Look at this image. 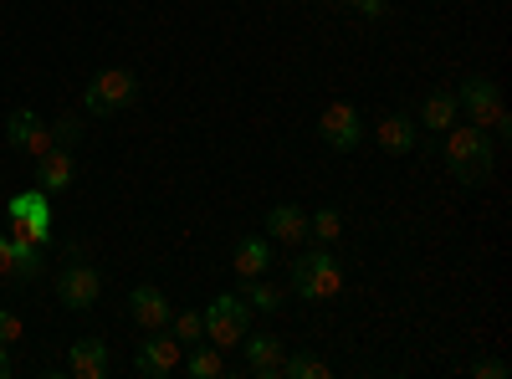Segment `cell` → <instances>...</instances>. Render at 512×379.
Returning a JSON list of instances; mask_svg holds the SVG:
<instances>
[{
  "instance_id": "obj_18",
  "label": "cell",
  "mask_w": 512,
  "mask_h": 379,
  "mask_svg": "<svg viewBox=\"0 0 512 379\" xmlns=\"http://www.w3.org/2000/svg\"><path fill=\"white\" fill-rule=\"evenodd\" d=\"M236 277L246 282V277H262L267 267H272V241L267 236H246V241H236Z\"/></svg>"
},
{
  "instance_id": "obj_25",
  "label": "cell",
  "mask_w": 512,
  "mask_h": 379,
  "mask_svg": "<svg viewBox=\"0 0 512 379\" xmlns=\"http://www.w3.org/2000/svg\"><path fill=\"white\" fill-rule=\"evenodd\" d=\"M21 339H26V323H21L11 308H0V344L11 349V344H21Z\"/></svg>"
},
{
  "instance_id": "obj_9",
  "label": "cell",
  "mask_w": 512,
  "mask_h": 379,
  "mask_svg": "<svg viewBox=\"0 0 512 379\" xmlns=\"http://www.w3.org/2000/svg\"><path fill=\"white\" fill-rule=\"evenodd\" d=\"M57 298H62V308H72V313H88V308L103 298V272L88 267V262H67L62 277H57Z\"/></svg>"
},
{
  "instance_id": "obj_17",
  "label": "cell",
  "mask_w": 512,
  "mask_h": 379,
  "mask_svg": "<svg viewBox=\"0 0 512 379\" xmlns=\"http://www.w3.org/2000/svg\"><path fill=\"white\" fill-rule=\"evenodd\" d=\"M6 236H11V282H36L41 277V251L47 246H36L21 231H6Z\"/></svg>"
},
{
  "instance_id": "obj_26",
  "label": "cell",
  "mask_w": 512,
  "mask_h": 379,
  "mask_svg": "<svg viewBox=\"0 0 512 379\" xmlns=\"http://www.w3.org/2000/svg\"><path fill=\"white\" fill-rule=\"evenodd\" d=\"M52 139L72 149V144L82 139V118H72V113H67V118H57V129H52Z\"/></svg>"
},
{
  "instance_id": "obj_13",
  "label": "cell",
  "mask_w": 512,
  "mask_h": 379,
  "mask_svg": "<svg viewBox=\"0 0 512 379\" xmlns=\"http://www.w3.org/2000/svg\"><path fill=\"white\" fill-rule=\"evenodd\" d=\"M169 313H175V308H169V298H164V292L159 287H134V292H128V318H134L144 333H154V328H169Z\"/></svg>"
},
{
  "instance_id": "obj_2",
  "label": "cell",
  "mask_w": 512,
  "mask_h": 379,
  "mask_svg": "<svg viewBox=\"0 0 512 379\" xmlns=\"http://www.w3.org/2000/svg\"><path fill=\"white\" fill-rule=\"evenodd\" d=\"M287 277H292V292L303 303H333L344 292V267H338L333 251H303V257L287 262Z\"/></svg>"
},
{
  "instance_id": "obj_1",
  "label": "cell",
  "mask_w": 512,
  "mask_h": 379,
  "mask_svg": "<svg viewBox=\"0 0 512 379\" xmlns=\"http://www.w3.org/2000/svg\"><path fill=\"white\" fill-rule=\"evenodd\" d=\"M446 170L461 185H482L492 175V134L477 123H451L446 129Z\"/></svg>"
},
{
  "instance_id": "obj_8",
  "label": "cell",
  "mask_w": 512,
  "mask_h": 379,
  "mask_svg": "<svg viewBox=\"0 0 512 379\" xmlns=\"http://www.w3.org/2000/svg\"><path fill=\"white\" fill-rule=\"evenodd\" d=\"M318 134H323V144L328 149H338V154H349V149H359V139H364V118H359V108L354 103H328L323 113H318Z\"/></svg>"
},
{
  "instance_id": "obj_5",
  "label": "cell",
  "mask_w": 512,
  "mask_h": 379,
  "mask_svg": "<svg viewBox=\"0 0 512 379\" xmlns=\"http://www.w3.org/2000/svg\"><path fill=\"white\" fill-rule=\"evenodd\" d=\"M246 328H251V308H246L241 292H221V298H210V308H205V339L216 344L221 354L246 339Z\"/></svg>"
},
{
  "instance_id": "obj_24",
  "label": "cell",
  "mask_w": 512,
  "mask_h": 379,
  "mask_svg": "<svg viewBox=\"0 0 512 379\" xmlns=\"http://www.w3.org/2000/svg\"><path fill=\"white\" fill-rule=\"evenodd\" d=\"M308 236H318L323 246L338 241L344 236V216H338V210H318V216H308Z\"/></svg>"
},
{
  "instance_id": "obj_11",
  "label": "cell",
  "mask_w": 512,
  "mask_h": 379,
  "mask_svg": "<svg viewBox=\"0 0 512 379\" xmlns=\"http://www.w3.org/2000/svg\"><path fill=\"white\" fill-rule=\"evenodd\" d=\"M241 349H246V369L256 379H282V364H287V344L282 339H272V333H246Z\"/></svg>"
},
{
  "instance_id": "obj_3",
  "label": "cell",
  "mask_w": 512,
  "mask_h": 379,
  "mask_svg": "<svg viewBox=\"0 0 512 379\" xmlns=\"http://www.w3.org/2000/svg\"><path fill=\"white\" fill-rule=\"evenodd\" d=\"M456 108H466V118H472L477 129H487L492 139H507V134H512V118H507V108H502L497 82H492V77H482V72H472V77L461 82Z\"/></svg>"
},
{
  "instance_id": "obj_14",
  "label": "cell",
  "mask_w": 512,
  "mask_h": 379,
  "mask_svg": "<svg viewBox=\"0 0 512 379\" xmlns=\"http://www.w3.org/2000/svg\"><path fill=\"white\" fill-rule=\"evenodd\" d=\"M67 369H72L77 379H108V374H113V354H108L103 339H77V344L67 349Z\"/></svg>"
},
{
  "instance_id": "obj_20",
  "label": "cell",
  "mask_w": 512,
  "mask_h": 379,
  "mask_svg": "<svg viewBox=\"0 0 512 379\" xmlns=\"http://www.w3.org/2000/svg\"><path fill=\"white\" fill-rule=\"evenodd\" d=\"M425 129H431V134H446L451 129V123L461 118V108H456V93H431V98H425Z\"/></svg>"
},
{
  "instance_id": "obj_28",
  "label": "cell",
  "mask_w": 512,
  "mask_h": 379,
  "mask_svg": "<svg viewBox=\"0 0 512 379\" xmlns=\"http://www.w3.org/2000/svg\"><path fill=\"white\" fill-rule=\"evenodd\" d=\"M0 277H11V236L0 231Z\"/></svg>"
},
{
  "instance_id": "obj_6",
  "label": "cell",
  "mask_w": 512,
  "mask_h": 379,
  "mask_svg": "<svg viewBox=\"0 0 512 379\" xmlns=\"http://www.w3.org/2000/svg\"><path fill=\"white\" fill-rule=\"evenodd\" d=\"M6 221H11V231H21V236H31L36 246H52V200H47V190H21V195H11L6 200Z\"/></svg>"
},
{
  "instance_id": "obj_15",
  "label": "cell",
  "mask_w": 512,
  "mask_h": 379,
  "mask_svg": "<svg viewBox=\"0 0 512 379\" xmlns=\"http://www.w3.org/2000/svg\"><path fill=\"white\" fill-rule=\"evenodd\" d=\"M267 236L282 241V246H303V241H308V210H297V205H272Z\"/></svg>"
},
{
  "instance_id": "obj_29",
  "label": "cell",
  "mask_w": 512,
  "mask_h": 379,
  "mask_svg": "<svg viewBox=\"0 0 512 379\" xmlns=\"http://www.w3.org/2000/svg\"><path fill=\"white\" fill-rule=\"evenodd\" d=\"M11 374H16V364H11V349L0 344V379H11Z\"/></svg>"
},
{
  "instance_id": "obj_10",
  "label": "cell",
  "mask_w": 512,
  "mask_h": 379,
  "mask_svg": "<svg viewBox=\"0 0 512 379\" xmlns=\"http://www.w3.org/2000/svg\"><path fill=\"white\" fill-rule=\"evenodd\" d=\"M6 139L21 149V154H31V159H41L57 139H52V129L41 123V113H31V108H16L11 113V123H6Z\"/></svg>"
},
{
  "instance_id": "obj_23",
  "label": "cell",
  "mask_w": 512,
  "mask_h": 379,
  "mask_svg": "<svg viewBox=\"0 0 512 379\" xmlns=\"http://www.w3.org/2000/svg\"><path fill=\"white\" fill-rule=\"evenodd\" d=\"M333 369L318 359V354H287V364H282V379H328Z\"/></svg>"
},
{
  "instance_id": "obj_4",
  "label": "cell",
  "mask_w": 512,
  "mask_h": 379,
  "mask_svg": "<svg viewBox=\"0 0 512 379\" xmlns=\"http://www.w3.org/2000/svg\"><path fill=\"white\" fill-rule=\"evenodd\" d=\"M134 98H139V77L128 67H108V72H98L88 88H82V108H88L93 118L134 108Z\"/></svg>"
},
{
  "instance_id": "obj_19",
  "label": "cell",
  "mask_w": 512,
  "mask_h": 379,
  "mask_svg": "<svg viewBox=\"0 0 512 379\" xmlns=\"http://www.w3.org/2000/svg\"><path fill=\"white\" fill-rule=\"evenodd\" d=\"M190 379H221L226 374V354L216 344H190V359L180 364Z\"/></svg>"
},
{
  "instance_id": "obj_22",
  "label": "cell",
  "mask_w": 512,
  "mask_h": 379,
  "mask_svg": "<svg viewBox=\"0 0 512 379\" xmlns=\"http://www.w3.org/2000/svg\"><path fill=\"white\" fill-rule=\"evenodd\" d=\"M169 333H175L180 344H200V339H205V313H195V308L169 313Z\"/></svg>"
},
{
  "instance_id": "obj_21",
  "label": "cell",
  "mask_w": 512,
  "mask_h": 379,
  "mask_svg": "<svg viewBox=\"0 0 512 379\" xmlns=\"http://www.w3.org/2000/svg\"><path fill=\"white\" fill-rule=\"evenodd\" d=\"M246 308H256V313H277L282 308V287L277 282H262V277H246Z\"/></svg>"
},
{
  "instance_id": "obj_16",
  "label": "cell",
  "mask_w": 512,
  "mask_h": 379,
  "mask_svg": "<svg viewBox=\"0 0 512 379\" xmlns=\"http://www.w3.org/2000/svg\"><path fill=\"white\" fill-rule=\"evenodd\" d=\"M374 139H379L384 154H410V149H415V123H410L405 113H384V118L374 123Z\"/></svg>"
},
{
  "instance_id": "obj_12",
  "label": "cell",
  "mask_w": 512,
  "mask_h": 379,
  "mask_svg": "<svg viewBox=\"0 0 512 379\" xmlns=\"http://www.w3.org/2000/svg\"><path fill=\"white\" fill-rule=\"evenodd\" d=\"M72 175H77L72 149H67V144H52L47 154L36 159V175H31V185H36V190H47V195H57V190H67V185H72Z\"/></svg>"
},
{
  "instance_id": "obj_27",
  "label": "cell",
  "mask_w": 512,
  "mask_h": 379,
  "mask_svg": "<svg viewBox=\"0 0 512 379\" xmlns=\"http://www.w3.org/2000/svg\"><path fill=\"white\" fill-rule=\"evenodd\" d=\"M472 374H477V379H507V364H502V359H477Z\"/></svg>"
},
{
  "instance_id": "obj_7",
  "label": "cell",
  "mask_w": 512,
  "mask_h": 379,
  "mask_svg": "<svg viewBox=\"0 0 512 379\" xmlns=\"http://www.w3.org/2000/svg\"><path fill=\"white\" fill-rule=\"evenodd\" d=\"M180 364H185V344H180L169 328H154L149 344H139V354H134V369H139L144 379H169Z\"/></svg>"
}]
</instances>
